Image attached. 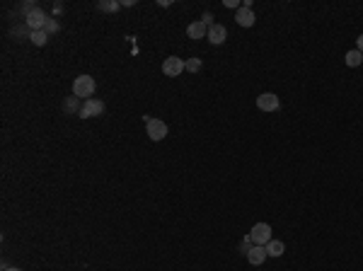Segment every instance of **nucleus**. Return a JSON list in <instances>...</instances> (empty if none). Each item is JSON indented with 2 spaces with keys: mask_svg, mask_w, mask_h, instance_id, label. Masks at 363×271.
<instances>
[{
  "mask_svg": "<svg viewBox=\"0 0 363 271\" xmlns=\"http://www.w3.org/2000/svg\"><path fill=\"white\" fill-rule=\"evenodd\" d=\"M3 271H22V269H17V266H8V269H3Z\"/></svg>",
  "mask_w": 363,
  "mask_h": 271,
  "instance_id": "obj_23",
  "label": "nucleus"
},
{
  "mask_svg": "<svg viewBox=\"0 0 363 271\" xmlns=\"http://www.w3.org/2000/svg\"><path fill=\"white\" fill-rule=\"evenodd\" d=\"M104 109H107V104H104L102 99H97V97L85 99L83 109H80V119H95V116H102V114H104Z\"/></svg>",
  "mask_w": 363,
  "mask_h": 271,
  "instance_id": "obj_2",
  "label": "nucleus"
},
{
  "mask_svg": "<svg viewBox=\"0 0 363 271\" xmlns=\"http://www.w3.org/2000/svg\"><path fill=\"white\" fill-rule=\"evenodd\" d=\"M80 109H83V104H78V97L75 95L68 97V99L63 102V111H66V114H75V111L80 114Z\"/></svg>",
  "mask_w": 363,
  "mask_h": 271,
  "instance_id": "obj_14",
  "label": "nucleus"
},
{
  "mask_svg": "<svg viewBox=\"0 0 363 271\" xmlns=\"http://www.w3.org/2000/svg\"><path fill=\"white\" fill-rule=\"evenodd\" d=\"M344 63L349 68H356V66H361L363 63V54L358 51V49H353V51H349V54L344 56Z\"/></svg>",
  "mask_w": 363,
  "mask_h": 271,
  "instance_id": "obj_13",
  "label": "nucleus"
},
{
  "mask_svg": "<svg viewBox=\"0 0 363 271\" xmlns=\"http://www.w3.org/2000/svg\"><path fill=\"white\" fill-rule=\"evenodd\" d=\"M286 252V244L281 242V240H271V242L266 244V257H281Z\"/></svg>",
  "mask_w": 363,
  "mask_h": 271,
  "instance_id": "obj_12",
  "label": "nucleus"
},
{
  "mask_svg": "<svg viewBox=\"0 0 363 271\" xmlns=\"http://www.w3.org/2000/svg\"><path fill=\"white\" fill-rule=\"evenodd\" d=\"M167 123L162 121V119H150V121L145 123V133L150 136V141H155V143H157V141H162V138H165V136H167Z\"/></svg>",
  "mask_w": 363,
  "mask_h": 271,
  "instance_id": "obj_6",
  "label": "nucleus"
},
{
  "mask_svg": "<svg viewBox=\"0 0 363 271\" xmlns=\"http://www.w3.org/2000/svg\"><path fill=\"white\" fill-rule=\"evenodd\" d=\"M121 8V3H116V0H99L97 3V10L102 13H116Z\"/></svg>",
  "mask_w": 363,
  "mask_h": 271,
  "instance_id": "obj_15",
  "label": "nucleus"
},
{
  "mask_svg": "<svg viewBox=\"0 0 363 271\" xmlns=\"http://www.w3.org/2000/svg\"><path fill=\"white\" fill-rule=\"evenodd\" d=\"M95 90H97V82H95V78H92V75H78V78H75V82H73V95H75V97L92 99Z\"/></svg>",
  "mask_w": 363,
  "mask_h": 271,
  "instance_id": "obj_1",
  "label": "nucleus"
},
{
  "mask_svg": "<svg viewBox=\"0 0 363 271\" xmlns=\"http://www.w3.org/2000/svg\"><path fill=\"white\" fill-rule=\"evenodd\" d=\"M49 20H51V17L44 13L42 8H37V10H32V13L25 17V25H27L32 32H39V29L46 27V22H49Z\"/></svg>",
  "mask_w": 363,
  "mask_h": 271,
  "instance_id": "obj_5",
  "label": "nucleus"
},
{
  "mask_svg": "<svg viewBox=\"0 0 363 271\" xmlns=\"http://www.w3.org/2000/svg\"><path fill=\"white\" fill-rule=\"evenodd\" d=\"M264 259H266V247H259V244L250 247V252H247V261H250L252 266H259Z\"/></svg>",
  "mask_w": 363,
  "mask_h": 271,
  "instance_id": "obj_11",
  "label": "nucleus"
},
{
  "mask_svg": "<svg viewBox=\"0 0 363 271\" xmlns=\"http://www.w3.org/2000/svg\"><path fill=\"white\" fill-rule=\"evenodd\" d=\"M201 22H204L206 27H213V15H211V13H204V15H201Z\"/></svg>",
  "mask_w": 363,
  "mask_h": 271,
  "instance_id": "obj_19",
  "label": "nucleus"
},
{
  "mask_svg": "<svg viewBox=\"0 0 363 271\" xmlns=\"http://www.w3.org/2000/svg\"><path fill=\"white\" fill-rule=\"evenodd\" d=\"M29 39H32V44H34V46H46L49 34H46L44 29H39V32H29Z\"/></svg>",
  "mask_w": 363,
  "mask_h": 271,
  "instance_id": "obj_16",
  "label": "nucleus"
},
{
  "mask_svg": "<svg viewBox=\"0 0 363 271\" xmlns=\"http://www.w3.org/2000/svg\"><path fill=\"white\" fill-rule=\"evenodd\" d=\"M58 29H61V25L56 22V17H51V20L46 22V27H44V32H46V34H56Z\"/></svg>",
  "mask_w": 363,
  "mask_h": 271,
  "instance_id": "obj_18",
  "label": "nucleus"
},
{
  "mask_svg": "<svg viewBox=\"0 0 363 271\" xmlns=\"http://www.w3.org/2000/svg\"><path fill=\"white\" fill-rule=\"evenodd\" d=\"M257 107L262 109V111H276L281 107V99L274 92H262V95L257 97Z\"/></svg>",
  "mask_w": 363,
  "mask_h": 271,
  "instance_id": "obj_7",
  "label": "nucleus"
},
{
  "mask_svg": "<svg viewBox=\"0 0 363 271\" xmlns=\"http://www.w3.org/2000/svg\"><path fill=\"white\" fill-rule=\"evenodd\" d=\"M356 49H358V51H361V54H363V34H361V37H358V39H356Z\"/></svg>",
  "mask_w": 363,
  "mask_h": 271,
  "instance_id": "obj_22",
  "label": "nucleus"
},
{
  "mask_svg": "<svg viewBox=\"0 0 363 271\" xmlns=\"http://www.w3.org/2000/svg\"><path fill=\"white\" fill-rule=\"evenodd\" d=\"M206 39L213 44V46H221V44H225V39H228V29L223 27V25H213V27H209V37Z\"/></svg>",
  "mask_w": 363,
  "mask_h": 271,
  "instance_id": "obj_8",
  "label": "nucleus"
},
{
  "mask_svg": "<svg viewBox=\"0 0 363 271\" xmlns=\"http://www.w3.org/2000/svg\"><path fill=\"white\" fill-rule=\"evenodd\" d=\"M187 34H189V39H206V37H209V27H206L201 20H196V22H192V25L187 27Z\"/></svg>",
  "mask_w": 363,
  "mask_h": 271,
  "instance_id": "obj_9",
  "label": "nucleus"
},
{
  "mask_svg": "<svg viewBox=\"0 0 363 271\" xmlns=\"http://www.w3.org/2000/svg\"><path fill=\"white\" fill-rule=\"evenodd\" d=\"M136 5V0H121V8H133Z\"/></svg>",
  "mask_w": 363,
  "mask_h": 271,
  "instance_id": "obj_21",
  "label": "nucleus"
},
{
  "mask_svg": "<svg viewBox=\"0 0 363 271\" xmlns=\"http://www.w3.org/2000/svg\"><path fill=\"white\" fill-rule=\"evenodd\" d=\"M201 66H204L201 58H189V61H187V70H189V73H199Z\"/></svg>",
  "mask_w": 363,
  "mask_h": 271,
  "instance_id": "obj_17",
  "label": "nucleus"
},
{
  "mask_svg": "<svg viewBox=\"0 0 363 271\" xmlns=\"http://www.w3.org/2000/svg\"><path fill=\"white\" fill-rule=\"evenodd\" d=\"M235 20H238L240 27H252L254 22H257V17L252 13V8H240L238 13H235Z\"/></svg>",
  "mask_w": 363,
  "mask_h": 271,
  "instance_id": "obj_10",
  "label": "nucleus"
},
{
  "mask_svg": "<svg viewBox=\"0 0 363 271\" xmlns=\"http://www.w3.org/2000/svg\"><path fill=\"white\" fill-rule=\"evenodd\" d=\"M184 70H187V61H182L177 56H169V58L162 61V73H165L167 78H177Z\"/></svg>",
  "mask_w": 363,
  "mask_h": 271,
  "instance_id": "obj_4",
  "label": "nucleus"
},
{
  "mask_svg": "<svg viewBox=\"0 0 363 271\" xmlns=\"http://www.w3.org/2000/svg\"><path fill=\"white\" fill-rule=\"evenodd\" d=\"M252 237V244H259V247H266L271 242V225L269 223H257L250 232Z\"/></svg>",
  "mask_w": 363,
  "mask_h": 271,
  "instance_id": "obj_3",
  "label": "nucleus"
},
{
  "mask_svg": "<svg viewBox=\"0 0 363 271\" xmlns=\"http://www.w3.org/2000/svg\"><path fill=\"white\" fill-rule=\"evenodd\" d=\"M223 5H225V8H238V10L242 8V3H238V0H225Z\"/></svg>",
  "mask_w": 363,
  "mask_h": 271,
  "instance_id": "obj_20",
  "label": "nucleus"
}]
</instances>
